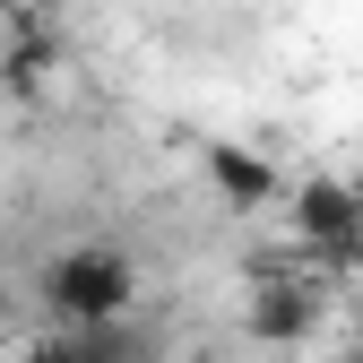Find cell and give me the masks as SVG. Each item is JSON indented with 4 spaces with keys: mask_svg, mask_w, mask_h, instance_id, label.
I'll list each match as a JSON object with an SVG mask.
<instances>
[{
    "mask_svg": "<svg viewBox=\"0 0 363 363\" xmlns=\"http://www.w3.org/2000/svg\"><path fill=\"white\" fill-rule=\"evenodd\" d=\"M354 363H363V354H354Z\"/></svg>",
    "mask_w": 363,
    "mask_h": 363,
    "instance_id": "52a82bcc",
    "label": "cell"
},
{
    "mask_svg": "<svg viewBox=\"0 0 363 363\" xmlns=\"http://www.w3.org/2000/svg\"><path fill=\"white\" fill-rule=\"evenodd\" d=\"M199 173H208V191L225 208H242V216H259V208L286 199V173L268 164L259 147H242V139H199Z\"/></svg>",
    "mask_w": 363,
    "mask_h": 363,
    "instance_id": "3957f363",
    "label": "cell"
},
{
    "mask_svg": "<svg viewBox=\"0 0 363 363\" xmlns=\"http://www.w3.org/2000/svg\"><path fill=\"white\" fill-rule=\"evenodd\" d=\"M311 320H320V286H303V277H268L251 294V337H268V346L303 337Z\"/></svg>",
    "mask_w": 363,
    "mask_h": 363,
    "instance_id": "5b68a950",
    "label": "cell"
},
{
    "mask_svg": "<svg viewBox=\"0 0 363 363\" xmlns=\"http://www.w3.org/2000/svg\"><path fill=\"white\" fill-rule=\"evenodd\" d=\"M0 329H9V286H0Z\"/></svg>",
    "mask_w": 363,
    "mask_h": 363,
    "instance_id": "8992f818",
    "label": "cell"
},
{
    "mask_svg": "<svg viewBox=\"0 0 363 363\" xmlns=\"http://www.w3.org/2000/svg\"><path fill=\"white\" fill-rule=\"evenodd\" d=\"M130 303H139V259H130L121 242H69L52 268H43V311H52L61 329L121 320Z\"/></svg>",
    "mask_w": 363,
    "mask_h": 363,
    "instance_id": "6da1fadb",
    "label": "cell"
},
{
    "mask_svg": "<svg viewBox=\"0 0 363 363\" xmlns=\"http://www.w3.org/2000/svg\"><path fill=\"white\" fill-rule=\"evenodd\" d=\"M156 354H164V346H156V337L121 311V320H78V329L35 337L18 363H156Z\"/></svg>",
    "mask_w": 363,
    "mask_h": 363,
    "instance_id": "7a4b0ae2",
    "label": "cell"
},
{
    "mask_svg": "<svg viewBox=\"0 0 363 363\" xmlns=\"http://www.w3.org/2000/svg\"><path fill=\"white\" fill-rule=\"evenodd\" d=\"M294 225H303V242L320 251V259H346L354 234H363V199H354V182H294Z\"/></svg>",
    "mask_w": 363,
    "mask_h": 363,
    "instance_id": "277c9868",
    "label": "cell"
}]
</instances>
